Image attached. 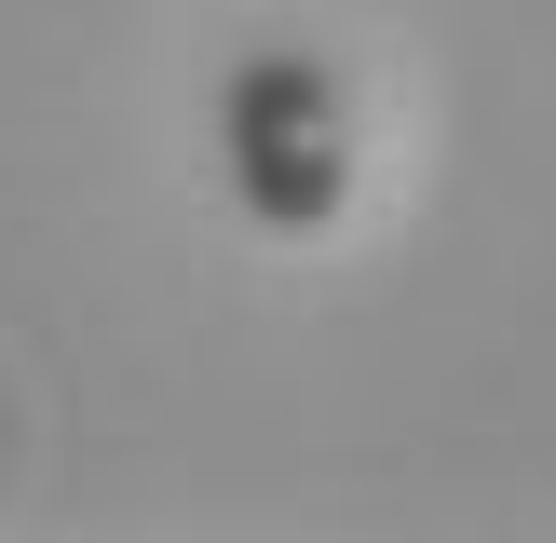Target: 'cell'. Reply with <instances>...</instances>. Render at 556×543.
I'll return each instance as SVG.
<instances>
[{
  "mask_svg": "<svg viewBox=\"0 0 556 543\" xmlns=\"http://www.w3.org/2000/svg\"><path fill=\"white\" fill-rule=\"evenodd\" d=\"M217 150L258 231H326L353 190V109L326 54H244L231 96H217Z\"/></svg>",
  "mask_w": 556,
  "mask_h": 543,
  "instance_id": "6da1fadb",
  "label": "cell"
}]
</instances>
